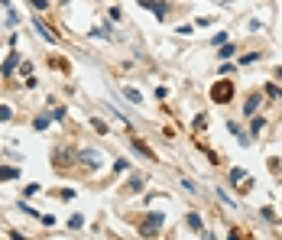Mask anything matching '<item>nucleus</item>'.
<instances>
[{
    "mask_svg": "<svg viewBox=\"0 0 282 240\" xmlns=\"http://www.w3.org/2000/svg\"><path fill=\"white\" fill-rule=\"evenodd\" d=\"M256 104H260V98H250L247 101V114H256Z\"/></svg>",
    "mask_w": 282,
    "mask_h": 240,
    "instance_id": "nucleus-12",
    "label": "nucleus"
},
{
    "mask_svg": "<svg viewBox=\"0 0 282 240\" xmlns=\"http://www.w3.org/2000/svg\"><path fill=\"white\" fill-rule=\"evenodd\" d=\"M23 214H30V218H39V211H36V208H30V205H26V201H23Z\"/></svg>",
    "mask_w": 282,
    "mask_h": 240,
    "instance_id": "nucleus-10",
    "label": "nucleus"
},
{
    "mask_svg": "<svg viewBox=\"0 0 282 240\" xmlns=\"http://www.w3.org/2000/svg\"><path fill=\"white\" fill-rule=\"evenodd\" d=\"M188 227H192V230H201V218H198V214H188Z\"/></svg>",
    "mask_w": 282,
    "mask_h": 240,
    "instance_id": "nucleus-9",
    "label": "nucleus"
},
{
    "mask_svg": "<svg viewBox=\"0 0 282 240\" xmlns=\"http://www.w3.org/2000/svg\"><path fill=\"white\" fill-rule=\"evenodd\" d=\"M30 3H33L36 10H45V7H49V3H45V0H30Z\"/></svg>",
    "mask_w": 282,
    "mask_h": 240,
    "instance_id": "nucleus-15",
    "label": "nucleus"
},
{
    "mask_svg": "<svg viewBox=\"0 0 282 240\" xmlns=\"http://www.w3.org/2000/svg\"><path fill=\"white\" fill-rule=\"evenodd\" d=\"M133 150H136L140 156H146V159H152V150H149V146H143L140 140H133Z\"/></svg>",
    "mask_w": 282,
    "mask_h": 240,
    "instance_id": "nucleus-7",
    "label": "nucleus"
},
{
    "mask_svg": "<svg viewBox=\"0 0 282 240\" xmlns=\"http://www.w3.org/2000/svg\"><path fill=\"white\" fill-rule=\"evenodd\" d=\"M13 175H16L13 169H0V179H13Z\"/></svg>",
    "mask_w": 282,
    "mask_h": 240,
    "instance_id": "nucleus-16",
    "label": "nucleus"
},
{
    "mask_svg": "<svg viewBox=\"0 0 282 240\" xmlns=\"http://www.w3.org/2000/svg\"><path fill=\"white\" fill-rule=\"evenodd\" d=\"M201 240H214V237H211V234H205V237H201Z\"/></svg>",
    "mask_w": 282,
    "mask_h": 240,
    "instance_id": "nucleus-18",
    "label": "nucleus"
},
{
    "mask_svg": "<svg viewBox=\"0 0 282 240\" xmlns=\"http://www.w3.org/2000/svg\"><path fill=\"white\" fill-rule=\"evenodd\" d=\"M0 120H10V107H0Z\"/></svg>",
    "mask_w": 282,
    "mask_h": 240,
    "instance_id": "nucleus-17",
    "label": "nucleus"
},
{
    "mask_svg": "<svg viewBox=\"0 0 282 240\" xmlns=\"http://www.w3.org/2000/svg\"><path fill=\"white\" fill-rule=\"evenodd\" d=\"M143 7H146V10H149V13H156L159 20H163V16H165V3H163V0H143Z\"/></svg>",
    "mask_w": 282,
    "mask_h": 240,
    "instance_id": "nucleus-4",
    "label": "nucleus"
},
{
    "mask_svg": "<svg viewBox=\"0 0 282 240\" xmlns=\"http://www.w3.org/2000/svg\"><path fill=\"white\" fill-rule=\"evenodd\" d=\"M140 185H143V179H140V175H133V179H130V192H140Z\"/></svg>",
    "mask_w": 282,
    "mask_h": 240,
    "instance_id": "nucleus-11",
    "label": "nucleus"
},
{
    "mask_svg": "<svg viewBox=\"0 0 282 240\" xmlns=\"http://www.w3.org/2000/svg\"><path fill=\"white\" fill-rule=\"evenodd\" d=\"M49 127V117H36V130H45Z\"/></svg>",
    "mask_w": 282,
    "mask_h": 240,
    "instance_id": "nucleus-14",
    "label": "nucleus"
},
{
    "mask_svg": "<svg viewBox=\"0 0 282 240\" xmlns=\"http://www.w3.org/2000/svg\"><path fill=\"white\" fill-rule=\"evenodd\" d=\"M75 159H78V163H85L88 169H98V165L104 163L98 150H78V153H75Z\"/></svg>",
    "mask_w": 282,
    "mask_h": 240,
    "instance_id": "nucleus-1",
    "label": "nucleus"
},
{
    "mask_svg": "<svg viewBox=\"0 0 282 240\" xmlns=\"http://www.w3.org/2000/svg\"><path fill=\"white\" fill-rule=\"evenodd\" d=\"M230 94H234V85H230V81H217V85H214V91H211V98H214L217 104L230 101Z\"/></svg>",
    "mask_w": 282,
    "mask_h": 240,
    "instance_id": "nucleus-2",
    "label": "nucleus"
},
{
    "mask_svg": "<svg viewBox=\"0 0 282 240\" xmlns=\"http://www.w3.org/2000/svg\"><path fill=\"white\" fill-rule=\"evenodd\" d=\"M16 62H20V55H10V59L3 62V72H13V68H16Z\"/></svg>",
    "mask_w": 282,
    "mask_h": 240,
    "instance_id": "nucleus-8",
    "label": "nucleus"
},
{
    "mask_svg": "<svg viewBox=\"0 0 282 240\" xmlns=\"http://www.w3.org/2000/svg\"><path fill=\"white\" fill-rule=\"evenodd\" d=\"M0 3H10V0H0Z\"/></svg>",
    "mask_w": 282,
    "mask_h": 240,
    "instance_id": "nucleus-19",
    "label": "nucleus"
},
{
    "mask_svg": "<svg viewBox=\"0 0 282 240\" xmlns=\"http://www.w3.org/2000/svg\"><path fill=\"white\" fill-rule=\"evenodd\" d=\"M234 55V45H221V59H230Z\"/></svg>",
    "mask_w": 282,
    "mask_h": 240,
    "instance_id": "nucleus-13",
    "label": "nucleus"
},
{
    "mask_svg": "<svg viewBox=\"0 0 282 240\" xmlns=\"http://www.w3.org/2000/svg\"><path fill=\"white\" fill-rule=\"evenodd\" d=\"M279 78H282V68H279Z\"/></svg>",
    "mask_w": 282,
    "mask_h": 240,
    "instance_id": "nucleus-20",
    "label": "nucleus"
},
{
    "mask_svg": "<svg viewBox=\"0 0 282 240\" xmlns=\"http://www.w3.org/2000/svg\"><path fill=\"white\" fill-rule=\"evenodd\" d=\"M68 159H75V153H68V150H55V165H62V169H65V165H72Z\"/></svg>",
    "mask_w": 282,
    "mask_h": 240,
    "instance_id": "nucleus-5",
    "label": "nucleus"
},
{
    "mask_svg": "<svg viewBox=\"0 0 282 240\" xmlns=\"http://www.w3.org/2000/svg\"><path fill=\"white\" fill-rule=\"evenodd\" d=\"M36 30H39V36H43V39H52V43H55V33L49 30V26H45L43 20H36Z\"/></svg>",
    "mask_w": 282,
    "mask_h": 240,
    "instance_id": "nucleus-6",
    "label": "nucleus"
},
{
    "mask_svg": "<svg viewBox=\"0 0 282 240\" xmlns=\"http://www.w3.org/2000/svg\"><path fill=\"white\" fill-rule=\"evenodd\" d=\"M163 221H165V214H159V211H156V214H149V221L143 224V234H146V237H152V234H159V227H163Z\"/></svg>",
    "mask_w": 282,
    "mask_h": 240,
    "instance_id": "nucleus-3",
    "label": "nucleus"
}]
</instances>
